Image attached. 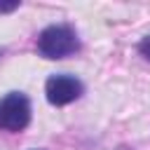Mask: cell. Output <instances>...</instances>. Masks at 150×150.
<instances>
[{"label": "cell", "mask_w": 150, "mask_h": 150, "mask_svg": "<svg viewBox=\"0 0 150 150\" xmlns=\"http://www.w3.org/2000/svg\"><path fill=\"white\" fill-rule=\"evenodd\" d=\"M80 42L68 26H49L38 38V52L45 59H63L77 52Z\"/></svg>", "instance_id": "cell-1"}, {"label": "cell", "mask_w": 150, "mask_h": 150, "mask_svg": "<svg viewBox=\"0 0 150 150\" xmlns=\"http://www.w3.org/2000/svg\"><path fill=\"white\" fill-rule=\"evenodd\" d=\"M30 122V103L23 94L12 91L0 101V129L21 131Z\"/></svg>", "instance_id": "cell-2"}, {"label": "cell", "mask_w": 150, "mask_h": 150, "mask_svg": "<svg viewBox=\"0 0 150 150\" xmlns=\"http://www.w3.org/2000/svg\"><path fill=\"white\" fill-rule=\"evenodd\" d=\"M45 94L52 105H66L82 94V84L73 75H52L45 84Z\"/></svg>", "instance_id": "cell-3"}, {"label": "cell", "mask_w": 150, "mask_h": 150, "mask_svg": "<svg viewBox=\"0 0 150 150\" xmlns=\"http://www.w3.org/2000/svg\"><path fill=\"white\" fill-rule=\"evenodd\" d=\"M138 52H141L145 59H150V35L141 40V45H138Z\"/></svg>", "instance_id": "cell-4"}, {"label": "cell", "mask_w": 150, "mask_h": 150, "mask_svg": "<svg viewBox=\"0 0 150 150\" xmlns=\"http://www.w3.org/2000/svg\"><path fill=\"white\" fill-rule=\"evenodd\" d=\"M19 7V2H0V14H7V12H14Z\"/></svg>", "instance_id": "cell-5"}]
</instances>
